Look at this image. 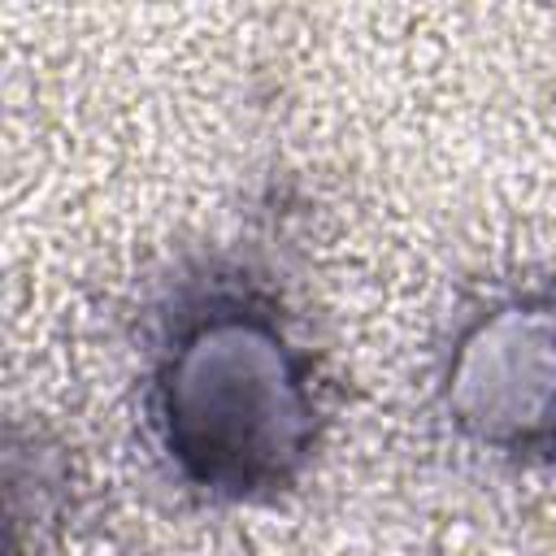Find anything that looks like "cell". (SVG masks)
Returning a JSON list of instances; mask_svg holds the SVG:
<instances>
[{
	"label": "cell",
	"instance_id": "obj_1",
	"mask_svg": "<svg viewBox=\"0 0 556 556\" xmlns=\"http://www.w3.org/2000/svg\"><path fill=\"white\" fill-rule=\"evenodd\" d=\"M143 421L169 478L204 504H269L308 473L326 434L317 361L265 278L204 265L174 282L148 343Z\"/></svg>",
	"mask_w": 556,
	"mask_h": 556
},
{
	"label": "cell",
	"instance_id": "obj_2",
	"mask_svg": "<svg viewBox=\"0 0 556 556\" xmlns=\"http://www.w3.org/2000/svg\"><path fill=\"white\" fill-rule=\"evenodd\" d=\"M434 404L460 443L556 469V287H508L469 308L443 352Z\"/></svg>",
	"mask_w": 556,
	"mask_h": 556
}]
</instances>
